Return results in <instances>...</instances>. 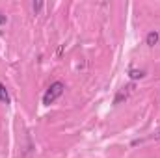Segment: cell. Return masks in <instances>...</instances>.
I'll use <instances>...</instances> for the list:
<instances>
[{
	"mask_svg": "<svg viewBox=\"0 0 160 158\" xmlns=\"http://www.w3.org/2000/svg\"><path fill=\"white\" fill-rule=\"evenodd\" d=\"M63 91H65V84L63 82H52L48 86V89L45 91V95H43V104L45 106H50L52 102H56L63 95Z\"/></svg>",
	"mask_w": 160,
	"mask_h": 158,
	"instance_id": "6da1fadb",
	"label": "cell"
},
{
	"mask_svg": "<svg viewBox=\"0 0 160 158\" xmlns=\"http://www.w3.org/2000/svg\"><path fill=\"white\" fill-rule=\"evenodd\" d=\"M130 89H132V86H127V87H123L119 93H118V97L114 99V104H119L121 101H125V99L128 97V91H130Z\"/></svg>",
	"mask_w": 160,
	"mask_h": 158,
	"instance_id": "7a4b0ae2",
	"label": "cell"
},
{
	"mask_svg": "<svg viewBox=\"0 0 160 158\" xmlns=\"http://www.w3.org/2000/svg\"><path fill=\"white\" fill-rule=\"evenodd\" d=\"M145 43H147L149 47H155V45L158 43V32H149L147 37H145Z\"/></svg>",
	"mask_w": 160,
	"mask_h": 158,
	"instance_id": "3957f363",
	"label": "cell"
},
{
	"mask_svg": "<svg viewBox=\"0 0 160 158\" xmlns=\"http://www.w3.org/2000/svg\"><path fill=\"white\" fill-rule=\"evenodd\" d=\"M0 102L9 104V93H8V89H6L4 84H0Z\"/></svg>",
	"mask_w": 160,
	"mask_h": 158,
	"instance_id": "277c9868",
	"label": "cell"
},
{
	"mask_svg": "<svg viewBox=\"0 0 160 158\" xmlns=\"http://www.w3.org/2000/svg\"><path fill=\"white\" fill-rule=\"evenodd\" d=\"M128 77H130L132 80H140V78H143V77H145V73H143V71H140V69H130V71H128Z\"/></svg>",
	"mask_w": 160,
	"mask_h": 158,
	"instance_id": "5b68a950",
	"label": "cell"
},
{
	"mask_svg": "<svg viewBox=\"0 0 160 158\" xmlns=\"http://www.w3.org/2000/svg\"><path fill=\"white\" fill-rule=\"evenodd\" d=\"M41 7H43V2H32V9H34V13H38Z\"/></svg>",
	"mask_w": 160,
	"mask_h": 158,
	"instance_id": "8992f818",
	"label": "cell"
},
{
	"mask_svg": "<svg viewBox=\"0 0 160 158\" xmlns=\"http://www.w3.org/2000/svg\"><path fill=\"white\" fill-rule=\"evenodd\" d=\"M4 22H6V15H2V13H0V24H4Z\"/></svg>",
	"mask_w": 160,
	"mask_h": 158,
	"instance_id": "52a82bcc",
	"label": "cell"
},
{
	"mask_svg": "<svg viewBox=\"0 0 160 158\" xmlns=\"http://www.w3.org/2000/svg\"><path fill=\"white\" fill-rule=\"evenodd\" d=\"M157 138H158V140H160V132H158V134H157Z\"/></svg>",
	"mask_w": 160,
	"mask_h": 158,
	"instance_id": "ba28073f",
	"label": "cell"
}]
</instances>
